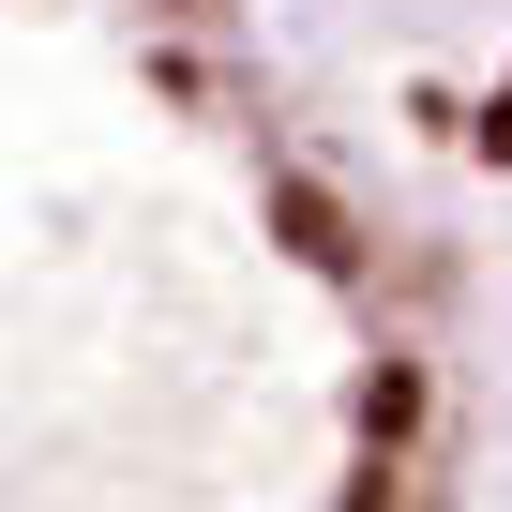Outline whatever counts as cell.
<instances>
[{"label": "cell", "mask_w": 512, "mask_h": 512, "mask_svg": "<svg viewBox=\"0 0 512 512\" xmlns=\"http://www.w3.org/2000/svg\"><path fill=\"white\" fill-rule=\"evenodd\" d=\"M437 151L332 0H0V512H482Z\"/></svg>", "instance_id": "6da1fadb"}, {"label": "cell", "mask_w": 512, "mask_h": 512, "mask_svg": "<svg viewBox=\"0 0 512 512\" xmlns=\"http://www.w3.org/2000/svg\"><path fill=\"white\" fill-rule=\"evenodd\" d=\"M437 181H452V241H467V317H482V437L512 467V61H482V106L437 151Z\"/></svg>", "instance_id": "7a4b0ae2"}, {"label": "cell", "mask_w": 512, "mask_h": 512, "mask_svg": "<svg viewBox=\"0 0 512 512\" xmlns=\"http://www.w3.org/2000/svg\"><path fill=\"white\" fill-rule=\"evenodd\" d=\"M332 16H362V31H392V16H407V31H467L482 61L512 46V0H332Z\"/></svg>", "instance_id": "3957f363"}]
</instances>
